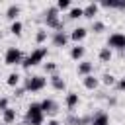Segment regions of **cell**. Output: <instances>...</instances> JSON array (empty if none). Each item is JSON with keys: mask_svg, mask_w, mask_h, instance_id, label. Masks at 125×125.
<instances>
[{"mask_svg": "<svg viewBox=\"0 0 125 125\" xmlns=\"http://www.w3.org/2000/svg\"><path fill=\"white\" fill-rule=\"evenodd\" d=\"M43 119H45V115H43L39 104H29L27 113H25V123L27 125H43Z\"/></svg>", "mask_w": 125, "mask_h": 125, "instance_id": "obj_1", "label": "cell"}, {"mask_svg": "<svg viewBox=\"0 0 125 125\" xmlns=\"http://www.w3.org/2000/svg\"><path fill=\"white\" fill-rule=\"evenodd\" d=\"M45 23H47V27H51V29L62 31V21L59 20V10H57V6H51V8L45 10Z\"/></svg>", "mask_w": 125, "mask_h": 125, "instance_id": "obj_2", "label": "cell"}, {"mask_svg": "<svg viewBox=\"0 0 125 125\" xmlns=\"http://www.w3.org/2000/svg\"><path fill=\"white\" fill-rule=\"evenodd\" d=\"M45 57H47V47H37L35 51H31V55H29L21 64H23V68H31V66L39 64Z\"/></svg>", "mask_w": 125, "mask_h": 125, "instance_id": "obj_3", "label": "cell"}, {"mask_svg": "<svg viewBox=\"0 0 125 125\" xmlns=\"http://www.w3.org/2000/svg\"><path fill=\"white\" fill-rule=\"evenodd\" d=\"M4 62H6L8 66L21 64V62H23V55H21V51H20L18 47H10V49L6 51V55H4Z\"/></svg>", "mask_w": 125, "mask_h": 125, "instance_id": "obj_4", "label": "cell"}, {"mask_svg": "<svg viewBox=\"0 0 125 125\" xmlns=\"http://www.w3.org/2000/svg\"><path fill=\"white\" fill-rule=\"evenodd\" d=\"M107 49H117V51H125V33H111L107 37Z\"/></svg>", "mask_w": 125, "mask_h": 125, "instance_id": "obj_5", "label": "cell"}, {"mask_svg": "<svg viewBox=\"0 0 125 125\" xmlns=\"http://www.w3.org/2000/svg\"><path fill=\"white\" fill-rule=\"evenodd\" d=\"M47 86V80L43 76H29L27 82H25V90L27 92H39Z\"/></svg>", "mask_w": 125, "mask_h": 125, "instance_id": "obj_6", "label": "cell"}, {"mask_svg": "<svg viewBox=\"0 0 125 125\" xmlns=\"http://www.w3.org/2000/svg\"><path fill=\"white\" fill-rule=\"evenodd\" d=\"M39 107H41V111H43V115L45 113H49V115H53V113H57V109H59V105H57V102L55 100H43L41 104H39Z\"/></svg>", "mask_w": 125, "mask_h": 125, "instance_id": "obj_7", "label": "cell"}, {"mask_svg": "<svg viewBox=\"0 0 125 125\" xmlns=\"http://www.w3.org/2000/svg\"><path fill=\"white\" fill-rule=\"evenodd\" d=\"M98 10H100V4L90 2L86 8H82V18H90V20H94V16L98 14Z\"/></svg>", "mask_w": 125, "mask_h": 125, "instance_id": "obj_8", "label": "cell"}, {"mask_svg": "<svg viewBox=\"0 0 125 125\" xmlns=\"http://www.w3.org/2000/svg\"><path fill=\"white\" fill-rule=\"evenodd\" d=\"M68 43V35L64 31H55L53 33V45L55 47H64Z\"/></svg>", "mask_w": 125, "mask_h": 125, "instance_id": "obj_9", "label": "cell"}, {"mask_svg": "<svg viewBox=\"0 0 125 125\" xmlns=\"http://www.w3.org/2000/svg\"><path fill=\"white\" fill-rule=\"evenodd\" d=\"M90 125H109V115H107L105 111H100V113H96V115L92 117Z\"/></svg>", "mask_w": 125, "mask_h": 125, "instance_id": "obj_10", "label": "cell"}, {"mask_svg": "<svg viewBox=\"0 0 125 125\" xmlns=\"http://www.w3.org/2000/svg\"><path fill=\"white\" fill-rule=\"evenodd\" d=\"M102 8H117V10H125V0H104L100 2Z\"/></svg>", "mask_w": 125, "mask_h": 125, "instance_id": "obj_11", "label": "cell"}, {"mask_svg": "<svg viewBox=\"0 0 125 125\" xmlns=\"http://www.w3.org/2000/svg\"><path fill=\"white\" fill-rule=\"evenodd\" d=\"M92 70H94V64L92 62H88V61L78 62V74L80 76H88V74H92Z\"/></svg>", "mask_w": 125, "mask_h": 125, "instance_id": "obj_12", "label": "cell"}, {"mask_svg": "<svg viewBox=\"0 0 125 125\" xmlns=\"http://www.w3.org/2000/svg\"><path fill=\"white\" fill-rule=\"evenodd\" d=\"M84 88H88V90H96L98 88V84H100V80L94 76V74H88V76H84Z\"/></svg>", "mask_w": 125, "mask_h": 125, "instance_id": "obj_13", "label": "cell"}, {"mask_svg": "<svg viewBox=\"0 0 125 125\" xmlns=\"http://www.w3.org/2000/svg\"><path fill=\"white\" fill-rule=\"evenodd\" d=\"M18 16H20V6H18V4H10L8 10H6V18L12 20V21H16Z\"/></svg>", "mask_w": 125, "mask_h": 125, "instance_id": "obj_14", "label": "cell"}, {"mask_svg": "<svg viewBox=\"0 0 125 125\" xmlns=\"http://www.w3.org/2000/svg\"><path fill=\"white\" fill-rule=\"evenodd\" d=\"M51 86H53L55 90H59V92L66 88V84H64V80H62V78H61L59 74H51Z\"/></svg>", "mask_w": 125, "mask_h": 125, "instance_id": "obj_15", "label": "cell"}, {"mask_svg": "<svg viewBox=\"0 0 125 125\" xmlns=\"http://www.w3.org/2000/svg\"><path fill=\"white\" fill-rule=\"evenodd\" d=\"M78 102H80V98H78L76 92H68V94H66V107H68V109H74V107L78 105Z\"/></svg>", "mask_w": 125, "mask_h": 125, "instance_id": "obj_16", "label": "cell"}, {"mask_svg": "<svg viewBox=\"0 0 125 125\" xmlns=\"http://www.w3.org/2000/svg\"><path fill=\"white\" fill-rule=\"evenodd\" d=\"M2 119H4V123H14L16 121V109L14 107H6L4 111H2Z\"/></svg>", "mask_w": 125, "mask_h": 125, "instance_id": "obj_17", "label": "cell"}, {"mask_svg": "<svg viewBox=\"0 0 125 125\" xmlns=\"http://www.w3.org/2000/svg\"><path fill=\"white\" fill-rule=\"evenodd\" d=\"M86 33H88L86 27H76V29H72V33H70V39L78 43V41H82V39L86 37Z\"/></svg>", "mask_w": 125, "mask_h": 125, "instance_id": "obj_18", "label": "cell"}, {"mask_svg": "<svg viewBox=\"0 0 125 125\" xmlns=\"http://www.w3.org/2000/svg\"><path fill=\"white\" fill-rule=\"evenodd\" d=\"M6 84L12 86V88H16V86L20 84V74H18V72H10L8 78H6Z\"/></svg>", "mask_w": 125, "mask_h": 125, "instance_id": "obj_19", "label": "cell"}, {"mask_svg": "<svg viewBox=\"0 0 125 125\" xmlns=\"http://www.w3.org/2000/svg\"><path fill=\"white\" fill-rule=\"evenodd\" d=\"M70 57H72L74 61H80V59L84 57V47H80V45L72 47V51H70Z\"/></svg>", "mask_w": 125, "mask_h": 125, "instance_id": "obj_20", "label": "cell"}, {"mask_svg": "<svg viewBox=\"0 0 125 125\" xmlns=\"http://www.w3.org/2000/svg\"><path fill=\"white\" fill-rule=\"evenodd\" d=\"M100 61H102V62H109V61H111V49L102 47V49H100Z\"/></svg>", "mask_w": 125, "mask_h": 125, "instance_id": "obj_21", "label": "cell"}, {"mask_svg": "<svg viewBox=\"0 0 125 125\" xmlns=\"http://www.w3.org/2000/svg\"><path fill=\"white\" fill-rule=\"evenodd\" d=\"M68 18H70V20H78V18H82V8H80V6L70 8V10H68Z\"/></svg>", "mask_w": 125, "mask_h": 125, "instance_id": "obj_22", "label": "cell"}, {"mask_svg": "<svg viewBox=\"0 0 125 125\" xmlns=\"http://www.w3.org/2000/svg\"><path fill=\"white\" fill-rule=\"evenodd\" d=\"M21 29H23V23H21L20 20L12 21V25H10V31H12L14 35H20V33H21Z\"/></svg>", "mask_w": 125, "mask_h": 125, "instance_id": "obj_23", "label": "cell"}, {"mask_svg": "<svg viewBox=\"0 0 125 125\" xmlns=\"http://www.w3.org/2000/svg\"><path fill=\"white\" fill-rule=\"evenodd\" d=\"M64 123H66V125H84V123H82V117H78V115H68V117L64 119Z\"/></svg>", "mask_w": 125, "mask_h": 125, "instance_id": "obj_24", "label": "cell"}, {"mask_svg": "<svg viewBox=\"0 0 125 125\" xmlns=\"http://www.w3.org/2000/svg\"><path fill=\"white\" fill-rule=\"evenodd\" d=\"M102 82H104L105 86H115L117 78H115L113 74H104V76H102Z\"/></svg>", "mask_w": 125, "mask_h": 125, "instance_id": "obj_25", "label": "cell"}, {"mask_svg": "<svg viewBox=\"0 0 125 125\" xmlns=\"http://www.w3.org/2000/svg\"><path fill=\"white\" fill-rule=\"evenodd\" d=\"M57 10H70V2L68 0H57Z\"/></svg>", "mask_w": 125, "mask_h": 125, "instance_id": "obj_26", "label": "cell"}, {"mask_svg": "<svg viewBox=\"0 0 125 125\" xmlns=\"http://www.w3.org/2000/svg\"><path fill=\"white\" fill-rule=\"evenodd\" d=\"M35 39H37V43L41 45V43L47 39V31H45V29H37V35H35Z\"/></svg>", "mask_w": 125, "mask_h": 125, "instance_id": "obj_27", "label": "cell"}, {"mask_svg": "<svg viewBox=\"0 0 125 125\" xmlns=\"http://www.w3.org/2000/svg\"><path fill=\"white\" fill-rule=\"evenodd\" d=\"M92 29H94L96 33H102V31L105 29V25H104L102 21H92Z\"/></svg>", "mask_w": 125, "mask_h": 125, "instance_id": "obj_28", "label": "cell"}, {"mask_svg": "<svg viewBox=\"0 0 125 125\" xmlns=\"http://www.w3.org/2000/svg\"><path fill=\"white\" fill-rule=\"evenodd\" d=\"M55 70H57V64H55V62H47V64H45V72L55 74Z\"/></svg>", "mask_w": 125, "mask_h": 125, "instance_id": "obj_29", "label": "cell"}, {"mask_svg": "<svg viewBox=\"0 0 125 125\" xmlns=\"http://www.w3.org/2000/svg\"><path fill=\"white\" fill-rule=\"evenodd\" d=\"M115 88H117L119 92H123V90H125V78H119V80L115 82Z\"/></svg>", "mask_w": 125, "mask_h": 125, "instance_id": "obj_30", "label": "cell"}, {"mask_svg": "<svg viewBox=\"0 0 125 125\" xmlns=\"http://www.w3.org/2000/svg\"><path fill=\"white\" fill-rule=\"evenodd\" d=\"M6 107H10L8 105V98H0V111H4Z\"/></svg>", "mask_w": 125, "mask_h": 125, "instance_id": "obj_31", "label": "cell"}, {"mask_svg": "<svg viewBox=\"0 0 125 125\" xmlns=\"http://www.w3.org/2000/svg\"><path fill=\"white\" fill-rule=\"evenodd\" d=\"M47 125H61V123H59V121H55V119H53V121H47Z\"/></svg>", "mask_w": 125, "mask_h": 125, "instance_id": "obj_32", "label": "cell"}]
</instances>
